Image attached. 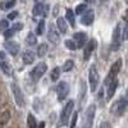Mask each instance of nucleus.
Listing matches in <instances>:
<instances>
[{
	"label": "nucleus",
	"mask_w": 128,
	"mask_h": 128,
	"mask_svg": "<svg viewBox=\"0 0 128 128\" xmlns=\"http://www.w3.org/2000/svg\"><path fill=\"white\" fill-rule=\"evenodd\" d=\"M73 108H74V101L73 100H69L66 105H64V108L60 113V126H66L68 122H69V118H70V115H72V112H73Z\"/></svg>",
	"instance_id": "obj_1"
},
{
	"label": "nucleus",
	"mask_w": 128,
	"mask_h": 128,
	"mask_svg": "<svg viewBox=\"0 0 128 128\" xmlns=\"http://www.w3.org/2000/svg\"><path fill=\"white\" fill-rule=\"evenodd\" d=\"M122 64H123L122 59H116L114 62V64L112 66V68H110V70L108 73V77H106V80H105V84H106V86H108L112 81H114L116 78V74H118L120 72V69H122Z\"/></svg>",
	"instance_id": "obj_2"
},
{
	"label": "nucleus",
	"mask_w": 128,
	"mask_h": 128,
	"mask_svg": "<svg viewBox=\"0 0 128 128\" xmlns=\"http://www.w3.org/2000/svg\"><path fill=\"white\" fill-rule=\"evenodd\" d=\"M100 77H99V72L96 69L95 66H91L88 69V83H90V90L94 92L98 88V84H99Z\"/></svg>",
	"instance_id": "obj_3"
},
{
	"label": "nucleus",
	"mask_w": 128,
	"mask_h": 128,
	"mask_svg": "<svg viewBox=\"0 0 128 128\" xmlns=\"http://www.w3.org/2000/svg\"><path fill=\"white\" fill-rule=\"evenodd\" d=\"M10 90H12V92H13L16 104L19 106V108H23L24 106V96H23V92H22V90H20V87L17 83H12L10 84Z\"/></svg>",
	"instance_id": "obj_4"
},
{
	"label": "nucleus",
	"mask_w": 128,
	"mask_h": 128,
	"mask_svg": "<svg viewBox=\"0 0 128 128\" xmlns=\"http://www.w3.org/2000/svg\"><path fill=\"white\" fill-rule=\"evenodd\" d=\"M95 112H96V106H95L94 104L88 105V108L86 109V113H84L83 128H92V124H94V118H95Z\"/></svg>",
	"instance_id": "obj_5"
},
{
	"label": "nucleus",
	"mask_w": 128,
	"mask_h": 128,
	"mask_svg": "<svg viewBox=\"0 0 128 128\" xmlns=\"http://www.w3.org/2000/svg\"><path fill=\"white\" fill-rule=\"evenodd\" d=\"M48 70V66L45 63H38L37 66L31 70V78L35 82H37L38 80H41V77L45 74V72Z\"/></svg>",
	"instance_id": "obj_6"
},
{
	"label": "nucleus",
	"mask_w": 128,
	"mask_h": 128,
	"mask_svg": "<svg viewBox=\"0 0 128 128\" xmlns=\"http://www.w3.org/2000/svg\"><path fill=\"white\" fill-rule=\"evenodd\" d=\"M127 105H128V96H124V98L119 99L118 101H116L114 105H113V108H112V112L115 114V115H122L127 108Z\"/></svg>",
	"instance_id": "obj_7"
},
{
	"label": "nucleus",
	"mask_w": 128,
	"mask_h": 128,
	"mask_svg": "<svg viewBox=\"0 0 128 128\" xmlns=\"http://www.w3.org/2000/svg\"><path fill=\"white\" fill-rule=\"evenodd\" d=\"M122 27H120V23H118L114 28V32H113V45H112V49L113 50H118V48L120 46V41L123 40L122 38Z\"/></svg>",
	"instance_id": "obj_8"
},
{
	"label": "nucleus",
	"mask_w": 128,
	"mask_h": 128,
	"mask_svg": "<svg viewBox=\"0 0 128 128\" xmlns=\"http://www.w3.org/2000/svg\"><path fill=\"white\" fill-rule=\"evenodd\" d=\"M56 94H58V100L63 101L68 96V94H69V84L66 81L59 82L58 87H56Z\"/></svg>",
	"instance_id": "obj_9"
},
{
	"label": "nucleus",
	"mask_w": 128,
	"mask_h": 128,
	"mask_svg": "<svg viewBox=\"0 0 128 128\" xmlns=\"http://www.w3.org/2000/svg\"><path fill=\"white\" fill-rule=\"evenodd\" d=\"M94 19H95V13L92 9H87L81 17V23L84 24V26H91L94 23Z\"/></svg>",
	"instance_id": "obj_10"
},
{
	"label": "nucleus",
	"mask_w": 128,
	"mask_h": 128,
	"mask_svg": "<svg viewBox=\"0 0 128 128\" xmlns=\"http://www.w3.org/2000/svg\"><path fill=\"white\" fill-rule=\"evenodd\" d=\"M95 48H96V40L91 38V40L87 42L86 48H84V51H83V59H84V60H88V59H90V56L92 55Z\"/></svg>",
	"instance_id": "obj_11"
},
{
	"label": "nucleus",
	"mask_w": 128,
	"mask_h": 128,
	"mask_svg": "<svg viewBox=\"0 0 128 128\" xmlns=\"http://www.w3.org/2000/svg\"><path fill=\"white\" fill-rule=\"evenodd\" d=\"M73 38H74V42L77 44V48H83L87 44V35L84 32H76Z\"/></svg>",
	"instance_id": "obj_12"
},
{
	"label": "nucleus",
	"mask_w": 128,
	"mask_h": 128,
	"mask_svg": "<svg viewBox=\"0 0 128 128\" xmlns=\"http://www.w3.org/2000/svg\"><path fill=\"white\" fill-rule=\"evenodd\" d=\"M5 49L12 56H16L19 52V44L16 41H8L5 42Z\"/></svg>",
	"instance_id": "obj_13"
},
{
	"label": "nucleus",
	"mask_w": 128,
	"mask_h": 128,
	"mask_svg": "<svg viewBox=\"0 0 128 128\" xmlns=\"http://www.w3.org/2000/svg\"><path fill=\"white\" fill-rule=\"evenodd\" d=\"M48 38H49V41H50V42H52V44H58V42H59V40H60L59 31H56L54 26H49Z\"/></svg>",
	"instance_id": "obj_14"
},
{
	"label": "nucleus",
	"mask_w": 128,
	"mask_h": 128,
	"mask_svg": "<svg viewBox=\"0 0 128 128\" xmlns=\"http://www.w3.org/2000/svg\"><path fill=\"white\" fill-rule=\"evenodd\" d=\"M116 87H118V80L115 78L114 81H112L108 84V91H106V99H108V100H110L114 96V94L116 91Z\"/></svg>",
	"instance_id": "obj_15"
},
{
	"label": "nucleus",
	"mask_w": 128,
	"mask_h": 128,
	"mask_svg": "<svg viewBox=\"0 0 128 128\" xmlns=\"http://www.w3.org/2000/svg\"><path fill=\"white\" fill-rule=\"evenodd\" d=\"M0 69H2V72L5 74L6 77H12L13 76V68H12V66H10L8 62L0 60Z\"/></svg>",
	"instance_id": "obj_16"
},
{
	"label": "nucleus",
	"mask_w": 128,
	"mask_h": 128,
	"mask_svg": "<svg viewBox=\"0 0 128 128\" xmlns=\"http://www.w3.org/2000/svg\"><path fill=\"white\" fill-rule=\"evenodd\" d=\"M56 26H58V31L60 32L62 35L67 34V30H68V24H67V20L64 19V18L59 17V18L56 19Z\"/></svg>",
	"instance_id": "obj_17"
},
{
	"label": "nucleus",
	"mask_w": 128,
	"mask_h": 128,
	"mask_svg": "<svg viewBox=\"0 0 128 128\" xmlns=\"http://www.w3.org/2000/svg\"><path fill=\"white\" fill-rule=\"evenodd\" d=\"M22 60L24 64H32L35 62V54H34V51H31V50H26L23 54H22Z\"/></svg>",
	"instance_id": "obj_18"
},
{
	"label": "nucleus",
	"mask_w": 128,
	"mask_h": 128,
	"mask_svg": "<svg viewBox=\"0 0 128 128\" xmlns=\"http://www.w3.org/2000/svg\"><path fill=\"white\" fill-rule=\"evenodd\" d=\"M9 119H10V112L9 110L0 113V128H4V126L9 122Z\"/></svg>",
	"instance_id": "obj_19"
},
{
	"label": "nucleus",
	"mask_w": 128,
	"mask_h": 128,
	"mask_svg": "<svg viewBox=\"0 0 128 128\" xmlns=\"http://www.w3.org/2000/svg\"><path fill=\"white\" fill-rule=\"evenodd\" d=\"M66 20L69 22L70 27L76 26V17H74V12L72 9H67V12H66Z\"/></svg>",
	"instance_id": "obj_20"
},
{
	"label": "nucleus",
	"mask_w": 128,
	"mask_h": 128,
	"mask_svg": "<svg viewBox=\"0 0 128 128\" xmlns=\"http://www.w3.org/2000/svg\"><path fill=\"white\" fill-rule=\"evenodd\" d=\"M44 10H45V5L42 4V3H40V4H36V5L34 6L32 13H34L35 17H37V16H44Z\"/></svg>",
	"instance_id": "obj_21"
},
{
	"label": "nucleus",
	"mask_w": 128,
	"mask_h": 128,
	"mask_svg": "<svg viewBox=\"0 0 128 128\" xmlns=\"http://www.w3.org/2000/svg\"><path fill=\"white\" fill-rule=\"evenodd\" d=\"M26 42H27V45H30V46H35V45L37 44L36 35L32 34V32H28V35H27V37H26Z\"/></svg>",
	"instance_id": "obj_22"
},
{
	"label": "nucleus",
	"mask_w": 128,
	"mask_h": 128,
	"mask_svg": "<svg viewBox=\"0 0 128 128\" xmlns=\"http://www.w3.org/2000/svg\"><path fill=\"white\" fill-rule=\"evenodd\" d=\"M48 44H40L38 48H37V55L38 56H45L46 55V52H48Z\"/></svg>",
	"instance_id": "obj_23"
},
{
	"label": "nucleus",
	"mask_w": 128,
	"mask_h": 128,
	"mask_svg": "<svg viewBox=\"0 0 128 128\" xmlns=\"http://www.w3.org/2000/svg\"><path fill=\"white\" fill-rule=\"evenodd\" d=\"M60 72H62V69H60L59 67H55L54 69H52V70L50 72V78H51V81H58L59 77H60Z\"/></svg>",
	"instance_id": "obj_24"
},
{
	"label": "nucleus",
	"mask_w": 128,
	"mask_h": 128,
	"mask_svg": "<svg viewBox=\"0 0 128 128\" xmlns=\"http://www.w3.org/2000/svg\"><path fill=\"white\" fill-rule=\"evenodd\" d=\"M27 128H37V122L32 114H28L27 116Z\"/></svg>",
	"instance_id": "obj_25"
},
{
	"label": "nucleus",
	"mask_w": 128,
	"mask_h": 128,
	"mask_svg": "<svg viewBox=\"0 0 128 128\" xmlns=\"http://www.w3.org/2000/svg\"><path fill=\"white\" fill-rule=\"evenodd\" d=\"M78 98H80L81 102H83L84 99H86V83H84L83 81L81 82V92L78 94Z\"/></svg>",
	"instance_id": "obj_26"
},
{
	"label": "nucleus",
	"mask_w": 128,
	"mask_h": 128,
	"mask_svg": "<svg viewBox=\"0 0 128 128\" xmlns=\"http://www.w3.org/2000/svg\"><path fill=\"white\" fill-rule=\"evenodd\" d=\"M44 32H45V20H40L36 27V34L41 36V35H44Z\"/></svg>",
	"instance_id": "obj_27"
},
{
	"label": "nucleus",
	"mask_w": 128,
	"mask_h": 128,
	"mask_svg": "<svg viewBox=\"0 0 128 128\" xmlns=\"http://www.w3.org/2000/svg\"><path fill=\"white\" fill-rule=\"evenodd\" d=\"M87 10V5L86 4H80L76 6V10H74V14H78V16H82L84 12Z\"/></svg>",
	"instance_id": "obj_28"
},
{
	"label": "nucleus",
	"mask_w": 128,
	"mask_h": 128,
	"mask_svg": "<svg viewBox=\"0 0 128 128\" xmlns=\"http://www.w3.org/2000/svg\"><path fill=\"white\" fill-rule=\"evenodd\" d=\"M73 67H74V62L73 60H66V63H64V66H63V70L64 72H69V70H72L73 69Z\"/></svg>",
	"instance_id": "obj_29"
},
{
	"label": "nucleus",
	"mask_w": 128,
	"mask_h": 128,
	"mask_svg": "<svg viewBox=\"0 0 128 128\" xmlns=\"http://www.w3.org/2000/svg\"><path fill=\"white\" fill-rule=\"evenodd\" d=\"M16 3H17V0H9V2H6V3H2L0 4V8L2 9H4V10H6V9H10V8H13L14 5H16Z\"/></svg>",
	"instance_id": "obj_30"
},
{
	"label": "nucleus",
	"mask_w": 128,
	"mask_h": 128,
	"mask_svg": "<svg viewBox=\"0 0 128 128\" xmlns=\"http://www.w3.org/2000/svg\"><path fill=\"white\" fill-rule=\"evenodd\" d=\"M64 45H66V48L69 49V50H76L77 49V44L74 42V40H66L64 41Z\"/></svg>",
	"instance_id": "obj_31"
},
{
	"label": "nucleus",
	"mask_w": 128,
	"mask_h": 128,
	"mask_svg": "<svg viewBox=\"0 0 128 128\" xmlns=\"http://www.w3.org/2000/svg\"><path fill=\"white\" fill-rule=\"evenodd\" d=\"M9 27V20L8 19H3V20H0V31L2 32H5Z\"/></svg>",
	"instance_id": "obj_32"
},
{
	"label": "nucleus",
	"mask_w": 128,
	"mask_h": 128,
	"mask_svg": "<svg viewBox=\"0 0 128 128\" xmlns=\"http://www.w3.org/2000/svg\"><path fill=\"white\" fill-rule=\"evenodd\" d=\"M77 118H78V113H73V114H72V119H70V123H69V127H70V128H74V127H76Z\"/></svg>",
	"instance_id": "obj_33"
},
{
	"label": "nucleus",
	"mask_w": 128,
	"mask_h": 128,
	"mask_svg": "<svg viewBox=\"0 0 128 128\" xmlns=\"http://www.w3.org/2000/svg\"><path fill=\"white\" fill-rule=\"evenodd\" d=\"M23 28V23H20V22H18V23H14L13 24V27H12V30L14 31V32H17V31H20Z\"/></svg>",
	"instance_id": "obj_34"
},
{
	"label": "nucleus",
	"mask_w": 128,
	"mask_h": 128,
	"mask_svg": "<svg viewBox=\"0 0 128 128\" xmlns=\"http://www.w3.org/2000/svg\"><path fill=\"white\" fill-rule=\"evenodd\" d=\"M122 38L123 40H128V22L126 23V27H124V30L122 32Z\"/></svg>",
	"instance_id": "obj_35"
},
{
	"label": "nucleus",
	"mask_w": 128,
	"mask_h": 128,
	"mask_svg": "<svg viewBox=\"0 0 128 128\" xmlns=\"http://www.w3.org/2000/svg\"><path fill=\"white\" fill-rule=\"evenodd\" d=\"M14 34H16V32H14L12 28H10V30H6V31L4 32V37H5V38H10V37H12Z\"/></svg>",
	"instance_id": "obj_36"
},
{
	"label": "nucleus",
	"mask_w": 128,
	"mask_h": 128,
	"mask_svg": "<svg viewBox=\"0 0 128 128\" xmlns=\"http://www.w3.org/2000/svg\"><path fill=\"white\" fill-rule=\"evenodd\" d=\"M17 17H18V12H12V13L8 14V20H13Z\"/></svg>",
	"instance_id": "obj_37"
},
{
	"label": "nucleus",
	"mask_w": 128,
	"mask_h": 128,
	"mask_svg": "<svg viewBox=\"0 0 128 128\" xmlns=\"http://www.w3.org/2000/svg\"><path fill=\"white\" fill-rule=\"evenodd\" d=\"M99 128H112V126H110V123H108V122H104V123L100 124Z\"/></svg>",
	"instance_id": "obj_38"
},
{
	"label": "nucleus",
	"mask_w": 128,
	"mask_h": 128,
	"mask_svg": "<svg viewBox=\"0 0 128 128\" xmlns=\"http://www.w3.org/2000/svg\"><path fill=\"white\" fill-rule=\"evenodd\" d=\"M49 13V5H45V10H44V17H46Z\"/></svg>",
	"instance_id": "obj_39"
},
{
	"label": "nucleus",
	"mask_w": 128,
	"mask_h": 128,
	"mask_svg": "<svg viewBox=\"0 0 128 128\" xmlns=\"http://www.w3.org/2000/svg\"><path fill=\"white\" fill-rule=\"evenodd\" d=\"M123 19L126 20V22H128V9L126 10V13H124V16H123Z\"/></svg>",
	"instance_id": "obj_40"
},
{
	"label": "nucleus",
	"mask_w": 128,
	"mask_h": 128,
	"mask_svg": "<svg viewBox=\"0 0 128 128\" xmlns=\"http://www.w3.org/2000/svg\"><path fill=\"white\" fill-rule=\"evenodd\" d=\"M58 9H59V5H55V8H54V13H52L55 17L58 16Z\"/></svg>",
	"instance_id": "obj_41"
},
{
	"label": "nucleus",
	"mask_w": 128,
	"mask_h": 128,
	"mask_svg": "<svg viewBox=\"0 0 128 128\" xmlns=\"http://www.w3.org/2000/svg\"><path fill=\"white\" fill-rule=\"evenodd\" d=\"M37 128H45V123H44V122H41V123L37 126Z\"/></svg>",
	"instance_id": "obj_42"
},
{
	"label": "nucleus",
	"mask_w": 128,
	"mask_h": 128,
	"mask_svg": "<svg viewBox=\"0 0 128 128\" xmlns=\"http://www.w3.org/2000/svg\"><path fill=\"white\" fill-rule=\"evenodd\" d=\"M4 58H5V54H4V51H0V59L3 60Z\"/></svg>",
	"instance_id": "obj_43"
},
{
	"label": "nucleus",
	"mask_w": 128,
	"mask_h": 128,
	"mask_svg": "<svg viewBox=\"0 0 128 128\" xmlns=\"http://www.w3.org/2000/svg\"><path fill=\"white\" fill-rule=\"evenodd\" d=\"M35 2H36V4H40V3L42 2V0H35Z\"/></svg>",
	"instance_id": "obj_44"
},
{
	"label": "nucleus",
	"mask_w": 128,
	"mask_h": 128,
	"mask_svg": "<svg viewBox=\"0 0 128 128\" xmlns=\"http://www.w3.org/2000/svg\"><path fill=\"white\" fill-rule=\"evenodd\" d=\"M84 2H86V3H92L94 0H84Z\"/></svg>",
	"instance_id": "obj_45"
},
{
	"label": "nucleus",
	"mask_w": 128,
	"mask_h": 128,
	"mask_svg": "<svg viewBox=\"0 0 128 128\" xmlns=\"http://www.w3.org/2000/svg\"><path fill=\"white\" fill-rule=\"evenodd\" d=\"M108 0H100V3H106Z\"/></svg>",
	"instance_id": "obj_46"
},
{
	"label": "nucleus",
	"mask_w": 128,
	"mask_h": 128,
	"mask_svg": "<svg viewBox=\"0 0 128 128\" xmlns=\"http://www.w3.org/2000/svg\"><path fill=\"white\" fill-rule=\"evenodd\" d=\"M126 3H127V4H128V0H126Z\"/></svg>",
	"instance_id": "obj_47"
},
{
	"label": "nucleus",
	"mask_w": 128,
	"mask_h": 128,
	"mask_svg": "<svg viewBox=\"0 0 128 128\" xmlns=\"http://www.w3.org/2000/svg\"><path fill=\"white\" fill-rule=\"evenodd\" d=\"M127 58H128V55H127Z\"/></svg>",
	"instance_id": "obj_48"
}]
</instances>
